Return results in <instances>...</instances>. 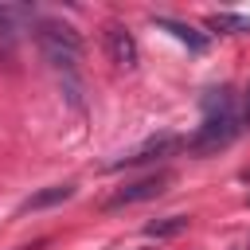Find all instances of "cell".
<instances>
[{
    "mask_svg": "<svg viewBox=\"0 0 250 250\" xmlns=\"http://www.w3.org/2000/svg\"><path fill=\"white\" fill-rule=\"evenodd\" d=\"M35 39H39V51L47 55V62H51L59 74L74 78V70H78V62H82V39H78V31L66 27V23H43Z\"/></svg>",
    "mask_w": 250,
    "mask_h": 250,
    "instance_id": "cell-1",
    "label": "cell"
},
{
    "mask_svg": "<svg viewBox=\"0 0 250 250\" xmlns=\"http://www.w3.org/2000/svg\"><path fill=\"white\" fill-rule=\"evenodd\" d=\"M238 129H242V113H211V117L195 129V137L188 141V148L199 152V156L219 152V148H227V145L238 137Z\"/></svg>",
    "mask_w": 250,
    "mask_h": 250,
    "instance_id": "cell-2",
    "label": "cell"
},
{
    "mask_svg": "<svg viewBox=\"0 0 250 250\" xmlns=\"http://www.w3.org/2000/svg\"><path fill=\"white\" fill-rule=\"evenodd\" d=\"M168 184H172V172H168V168H164V172H152V176H141V180H133V184L117 188V191L105 199V211H121V207H133V203L156 199V195H164V191H168Z\"/></svg>",
    "mask_w": 250,
    "mask_h": 250,
    "instance_id": "cell-3",
    "label": "cell"
},
{
    "mask_svg": "<svg viewBox=\"0 0 250 250\" xmlns=\"http://www.w3.org/2000/svg\"><path fill=\"white\" fill-rule=\"evenodd\" d=\"M188 141L184 137H176V133H160V137H152V141H145V145H137L133 152H125L121 160H113L109 168L117 172V168H137V164H148V160H164V156H172L176 148H184Z\"/></svg>",
    "mask_w": 250,
    "mask_h": 250,
    "instance_id": "cell-4",
    "label": "cell"
},
{
    "mask_svg": "<svg viewBox=\"0 0 250 250\" xmlns=\"http://www.w3.org/2000/svg\"><path fill=\"white\" fill-rule=\"evenodd\" d=\"M102 43H105V55H109V62H117V66H137V39H133V31L129 27H121V23H109L105 31H102Z\"/></svg>",
    "mask_w": 250,
    "mask_h": 250,
    "instance_id": "cell-5",
    "label": "cell"
},
{
    "mask_svg": "<svg viewBox=\"0 0 250 250\" xmlns=\"http://www.w3.org/2000/svg\"><path fill=\"white\" fill-rule=\"evenodd\" d=\"M70 195H74V184H51V188L27 195V199L20 203V211H43V207H55V203H62V199H70Z\"/></svg>",
    "mask_w": 250,
    "mask_h": 250,
    "instance_id": "cell-6",
    "label": "cell"
},
{
    "mask_svg": "<svg viewBox=\"0 0 250 250\" xmlns=\"http://www.w3.org/2000/svg\"><path fill=\"white\" fill-rule=\"evenodd\" d=\"M188 223H191V215H168V219L148 223V227H145V234H148V238H176V234H184V230H188Z\"/></svg>",
    "mask_w": 250,
    "mask_h": 250,
    "instance_id": "cell-7",
    "label": "cell"
},
{
    "mask_svg": "<svg viewBox=\"0 0 250 250\" xmlns=\"http://www.w3.org/2000/svg\"><path fill=\"white\" fill-rule=\"evenodd\" d=\"M156 23H160V27H168V31L176 35V39H184V43H188L191 51H203V47H207V39H203V35H199L195 27H188V23H180V20H156Z\"/></svg>",
    "mask_w": 250,
    "mask_h": 250,
    "instance_id": "cell-8",
    "label": "cell"
},
{
    "mask_svg": "<svg viewBox=\"0 0 250 250\" xmlns=\"http://www.w3.org/2000/svg\"><path fill=\"white\" fill-rule=\"evenodd\" d=\"M211 23H215V27H230V31H250V20H242V16H227V12L215 16Z\"/></svg>",
    "mask_w": 250,
    "mask_h": 250,
    "instance_id": "cell-9",
    "label": "cell"
},
{
    "mask_svg": "<svg viewBox=\"0 0 250 250\" xmlns=\"http://www.w3.org/2000/svg\"><path fill=\"white\" fill-rule=\"evenodd\" d=\"M242 125H250V98H246V105H242Z\"/></svg>",
    "mask_w": 250,
    "mask_h": 250,
    "instance_id": "cell-10",
    "label": "cell"
}]
</instances>
